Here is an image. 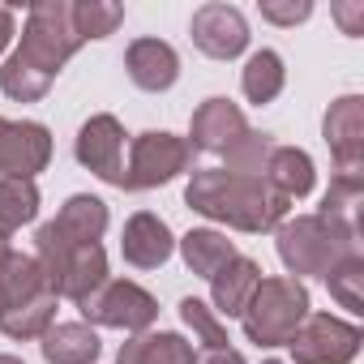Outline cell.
<instances>
[{
    "mask_svg": "<svg viewBox=\"0 0 364 364\" xmlns=\"http://www.w3.org/2000/svg\"><path fill=\"white\" fill-rule=\"evenodd\" d=\"M77 31H73V5L48 0L35 5L22 31V48L9 56V65L0 69V86L14 99H39L52 77L60 73V65L77 52Z\"/></svg>",
    "mask_w": 364,
    "mask_h": 364,
    "instance_id": "1",
    "label": "cell"
},
{
    "mask_svg": "<svg viewBox=\"0 0 364 364\" xmlns=\"http://www.w3.org/2000/svg\"><path fill=\"white\" fill-rule=\"evenodd\" d=\"M189 202H193L202 215L228 219V223L249 228V232L270 228V223L283 215V206H287V198L266 193L257 180H249V176H240V171H202L193 185H189Z\"/></svg>",
    "mask_w": 364,
    "mask_h": 364,
    "instance_id": "2",
    "label": "cell"
},
{
    "mask_svg": "<svg viewBox=\"0 0 364 364\" xmlns=\"http://www.w3.org/2000/svg\"><path fill=\"white\" fill-rule=\"evenodd\" d=\"M304 309H309V296H304L300 283H291V279L257 283V291H253V300H249V317H245L249 338H257V343H266V347H270V343H287V338L296 334Z\"/></svg>",
    "mask_w": 364,
    "mask_h": 364,
    "instance_id": "3",
    "label": "cell"
},
{
    "mask_svg": "<svg viewBox=\"0 0 364 364\" xmlns=\"http://www.w3.org/2000/svg\"><path fill=\"white\" fill-rule=\"evenodd\" d=\"M347 232L343 228H326L321 219H300L296 228L283 232V262L291 270H334V253L343 249Z\"/></svg>",
    "mask_w": 364,
    "mask_h": 364,
    "instance_id": "4",
    "label": "cell"
},
{
    "mask_svg": "<svg viewBox=\"0 0 364 364\" xmlns=\"http://www.w3.org/2000/svg\"><path fill=\"white\" fill-rule=\"evenodd\" d=\"M185 141H176L171 133H146L137 146H133V167L124 171L120 185L129 189H150V185H163L171 180L180 167H185Z\"/></svg>",
    "mask_w": 364,
    "mask_h": 364,
    "instance_id": "5",
    "label": "cell"
},
{
    "mask_svg": "<svg viewBox=\"0 0 364 364\" xmlns=\"http://www.w3.org/2000/svg\"><path fill=\"white\" fill-rule=\"evenodd\" d=\"M189 31H193V43L215 60H232L249 43V26H245L240 9H232V5H202L193 14Z\"/></svg>",
    "mask_w": 364,
    "mask_h": 364,
    "instance_id": "6",
    "label": "cell"
},
{
    "mask_svg": "<svg viewBox=\"0 0 364 364\" xmlns=\"http://www.w3.org/2000/svg\"><path fill=\"white\" fill-rule=\"evenodd\" d=\"M355 326L334 321V317H313L304 334H291L296 360L300 364H347L355 355Z\"/></svg>",
    "mask_w": 364,
    "mask_h": 364,
    "instance_id": "7",
    "label": "cell"
},
{
    "mask_svg": "<svg viewBox=\"0 0 364 364\" xmlns=\"http://www.w3.org/2000/svg\"><path fill=\"white\" fill-rule=\"evenodd\" d=\"M48 129L43 124H9L0 120V171H9L14 180L35 176L48 163Z\"/></svg>",
    "mask_w": 364,
    "mask_h": 364,
    "instance_id": "8",
    "label": "cell"
},
{
    "mask_svg": "<svg viewBox=\"0 0 364 364\" xmlns=\"http://www.w3.org/2000/svg\"><path fill=\"white\" fill-rule=\"evenodd\" d=\"M120 150H124V133H120V124L112 120V116H95L86 129H82V137H77V159L90 167V171H99L103 180H124V167H120Z\"/></svg>",
    "mask_w": 364,
    "mask_h": 364,
    "instance_id": "9",
    "label": "cell"
},
{
    "mask_svg": "<svg viewBox=\"0 0 364 364\" xmlns=\"http://www.w3.org/2000/svg\"><path fill=\"white\" fill-rule=\"evenodd\" d=\"M86 317H99L103 326H124V330H141L154 317V300L133 287V283H107L103 296L86 300Z\"/></svg>",
    "mask_w": 364,
    "mask_h": 364,
    "instance_id": "10",
    "label": "cell"
},
{
    "mask_svg": "<svg viewBox=\"0 0 364 364\" xmlns=\"http://www.w3.org/2000/svg\"><path fill=\"white\" fill-rule=\"evenodd\" d=\"M124 69L141 90H167L180 77V60L163 39H137L124 56Z\"/></svg>",
    "mask_w": 364,
    "mask_h": 364,
    "instance_id": "11",
    "label": "cell"
},
{
    "mask_svg": "<svg viewBox=\"0 0 364 364\" xmlns=\"http://www.w3.org/2000/svg\"><path fill=\"white\" fill-rule=\"evenodd\" d=\"M245 137V116L228 103V99H210L198 116H193V141L202 150H232Z\"/></svg>",
    "mask_w": 364,
    "mask_h": 364,
    "instance_id": "12",
    "label": "cell"
},
{
    "mask_svg": "<svg viewBox=\"0 0 364 364\" xmlns=\"http://www.w3.org/2000/svg\"><path fill=\"white\" fill-rule=\"evenodd\" d=\"M326 141L343 159V171L355 176V150H360V99H338L326 116Z\"/></svg>",
    "mask_w": 364,
    "mask_h": 364,
    "instance_id": "13",
    "label": "cell"
},
{
    "mask_svg": "<svg viewBox=\"0 0 364 364\" xmlns=\"http://www.w3.org/2000/svg\"><path fill=\"white\" fill-rule=\"evenodd\" d=\"M167 253H171V236L154 215H137L124 228V257L133 266H159Z\"/></svg>",
    "mask_w": 364,
    "mask_h": 364,
    "instance_id": "14",
    "label": "cell"
},
{
    "mask_svg": "<svg viewBox=\"0 0 364 364\" xmlns=\"http://www.w3.org/2000/svg\"><path fill=\"white\" fill-rule=\"evenodd\" d=\"M257 283H262L257 266L232 257V262L215 274V300H219V309H223V313H245L249 300H253V291H257Z\"/></svg>",
    "mask_w": 364,
    "mask_h": 364,
    "instance_id": "15",
    "label": "cell"
},
{
    "mask_svg": "<svg viewBox=\"0 0 364 364\" xmlns=\"http://www.w3.org/2000/svg\"><path fill=\"white\" fill-rule=\"evenodd\" d=\"M43 355L52 364H90L99 355V338L86 326H56L43 343Z\"/></svg>",
    "mask_w": 364,
    "mask_h": 364,
    "instance_id": "16",
    "label": "cell"
},
{
    "mask_svg": "<svg viewBox=\"0 0 364 364\" xmlns=\"http://www.w3.org/2000/svg\"><path fill=\"white\" fill-rule=\"evenodd\" d=\"M120 364H193V347L176 334L159 338H137L120 351Z\"/></svg>",
    "mask_w": 364,
    "mask_h": 364,
    "instance_id": "17",
    "label": "cell"
},
{
    "mask_svg": "<svg viewBox=\"0 0 364 364\" xmlns=\"http://www.w3.org/2000/svg\"><path fill=\"white\" fill-rule=\"evenodd\" d=\"M270 180H274L279 198H300V193H309V189H313V163H309V154H300V150H274V159H270Z\"/></svg>",
    "mask_w": 364,
    "mask_h": 364,
    "instance_id": "18",
    "label": "cell"
},
{
    "mask_svg": "<svg viewBox=\"0 0 364 364\" xmlns=\"http://www.w3.org/2000/svg\"><path fill=\"white\" fill-rule=\"evenodd\" d=\"M39 193L31 189V180H0V232H14L26 219H35Z\"/></svg>",
    "mask_w": 364,
    "mask_h": 364,
    "instance_id": "19",
    "label": "cell"
},
{
    "mask_svg": "<svg viewBox=\"0 0 364 364\" xmlns=\"http://www.w3.org/2000/svg\"><path fill=\"white\" fill-rule=\"evenodd\" d=\"M279 90H283V60L274 52H257L245 65V95L253 103H270Z\"/></svg>",
    "mask_w": 364,
    "mask_h": 364,
    "instance_id": "20",
    "label": "cell"
},
{
    "mask_svg": "<svg viewBox=\"0 0 364 364\" xmlns=\"http://www.w3.org/2000/svg\"><path fill=\"white\" fill-rule=\"evenodd\" d=\"M185 257H189V266L198 274L215 279L232 262V245L223 236H215V232H193V236H185Z\"/></svg>",
    "mask_w": 364,
    "mask_h": 364,
    "instance_id": "21",
    "label": "cell"
},
{
    "mask_svg": "<svg viewBox=\"0 0 364 364\" xmlns=\"http://www.w3.org/2000/svg\"><path fill=\"white\" fill-rule=\"evenodd\" d=\"M124 22V5H103V0H82V5H73V31L77 39H107L116 26Z\"/></svg>",
    "mask_w": 364,
    "mask_h": 364,
    "instance_id": "22",
    "label": "cell"
},
{
    "mask_svg": "<svg viewBox=\"0 0 364 364\" xmlns=\"http://www.w3.org/2000/svg\"><path fill=\"white\" fill-rule=\"evenodd\" d=\"M180 313H185V321H189V326H193L210 347H215V351H223V347H228V334L219 330V321L210 317V309H206L202 300H185V304H180Z\"/></svg>",
    "mask_w": 364,
    "mask_h": 364,
    "instance_id": "23",
    "label": "cell"
},
{
    "mask_svg": "<svg viewBox=\"0 0 364 364\" xmlns=\"http://www.w3.org/2000/svg\"><path fill=\"white\" fill-rule=\"evenodd\" d=\"M313 14L309 0H262V18L274 22V26H296Z\"/></svg>",
    "mask_w": 364,
    "mask_h": 364,
    "instance_id": "24",
    "label": "cell"
},
{
    "mask_svg": "<svg viewBox=\"0 0 364 364\" xmlns=\"http://www.w3.org/2000/svg\"><path fill=\"white\" fill-rule=\"evenodd\" d=\"M326 279H330V287H334V296H338V300H343L347 309H355V304H360V291H355V279H360V262H355V257H351L347 266H338V270H330Z\"/></svg>",
    "mask_w": 364,
    "mask_h": 364,
    "instance_id": "25",
    "label": "cell"
},
{
    "mask_svg": "<svg viewBox=\"0 0 364 364\" xmlns=\"http://www.w3.org/2000/svg\"><path fill=\"white\" fill-rule=\"evenodd\" d=\"M334 18H338L343 35H360L364 31V5H334Z\"/></svg>",
    "mask_w": 364,
    "mask_h": 364,
    "instance_id": "26",
    "label": "cell"
},
{
    "mask_svg": "<svg viewBox=\"0 0 364 364\" xmlns=\"http://www.w3.org/2000/svg\"><path fill=\"white\" fill-rule=\"evenodd\" d=\"M9 39H14V9L0 5V52L9 48Z\"/></svg>",
    "mask_w": 364,
    "mask_h": 364,
    "instance_id": "27",
    "label": "cell"
},
{
    "mask_svg": "<svg viewBox=\"0 0 364 364\" xmlns=\"http://www.w3.org/2000/svg\"><path fill=\"white\" fill-rule=\"evenodd\" d=\"M202 364H245V360H240L236 351H228V347H223V351H215V355H206Z\"/></svg>",
    "mask_w": 364,
    "mask_h": 364,
    "instance_id": "28",
    "label": "cell"
},
{
    "mask_svg": "<svg viewBox=\"0 0 364 364\" xmlns=\"http://www.w3.org/2000/svg\"><path fill=\"white\" fill-rule=\"evenodd\" d=\"M0 364H22V360H14V355H0Z\"/></svg>",
    "mask_w": 364,
    "mask_h": 364,
    "instance_id": "29",
    "label": "cell"
},
{
    "mask_svg": "<svg viewBox=\"0 0 364 364\" xmlns=\"http://www.w3.org/2000/svg\"><path fill=\"white\" fill-rule=\"evenodd\" d=\"M270 364H279V360H270Z\"/></svg>",
    "mask_w": 364,
    "mask_h": 364,
    "instance_id": "30",
    "label": "cell"
}]
</instances>
